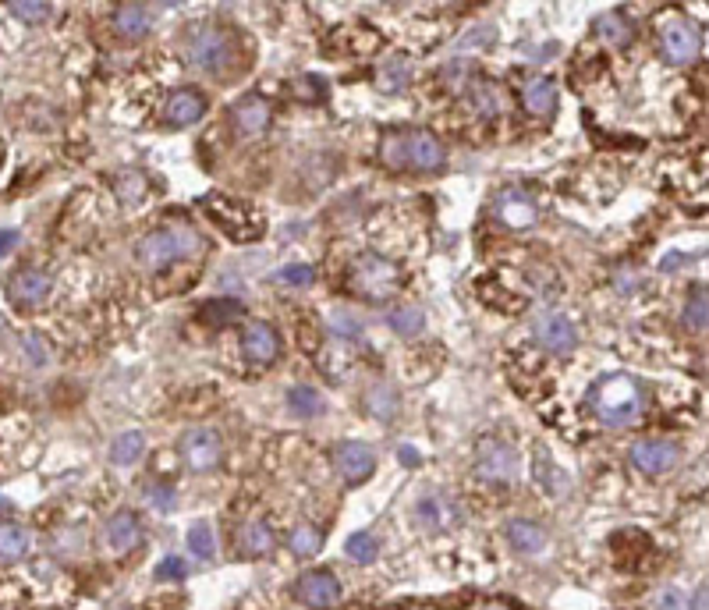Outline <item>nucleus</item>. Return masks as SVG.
Returning a JSON list of instances; mask_svg holds the SVG:
<instances>
[{"mask_svg": "<svg viewBox=\"0 0 709 610\" xmlns=\"http://www.w3.org/2000/svg\"><path fill=\"white\" fill-rule=\"evenodd\" d=\"M476 476L483 483H493V486H507L518 479V454L511 444L497 437H486L479 440L476 447Z\"/></svg>", "mask_w": 709, "mask_h": 610, "instance_id": "nucleus-8", "label": "nucleus"}, {"mask_svg": "<svg viewBox=\"0 0 709 610\" xmlns=\"http://www.w3.org/2000/svg\"><path fill=\"white\" fill-rule=\"evenodd\" d=\"M383 320H387V327L394 330L398 337H419L422 327H426V313H422L419 305H412V302L390 305Z\"/></svg>", "mask_w": 709, "mask_h": 610, "instance_id": "nucleus-29", "label": "nucleus"}, {"mask_svg": "<svg viewBox=\"0 0 709 610\" xmlns=\"http://www.w3.org/2000/svg\"><path fill=\"white\" fill-rule=\"evenodd\" d=\"M408 79H412V61H408V57H390V61L383 64L376 86H380L383 93H401V89L408 86Z\"/></svg>", "mask_w": 709, "mask_h": 610, "instance_id": "nucleus-35", "label": "nucleus"}, {"mask_svg": "<svg viewBox=\"0 0 709 610\" xmlns=\"http://www.w3.org/2000/svg\"><path fill=\"white\" fill-rule=\"evenodd\" d=\"M185 543H188V554H195L199 561H213V557H217V536H213V529L206 522H195L192 529H188Z\"/></svg>", "mask_w": 709, "mask_h": 610, "instance_id": "nucleus-36", "label": "nucleus"}, {"mask_svg": "<svg viewBox=\"0 0 709 610\" xmlns=\"http://www.w3.org/2000/svg\"><path fill=\"white\" fill-rule=\"evenodd\" d=\"M199 206L206 210V217L224 231L227 238H234L238 245L245 242H256L263 235V217L252 203L245 199H234V196H220V192H210V196L199 199Z\"/></svg>", "mask_w": 709, "mask_h": 610, "instance_id": "nucleus-5", "label": "nucleus"}, {"mask_svg": "<svg viewBox=\"0 0 709 610\" xmlns=\"http://www.w3.org/2000/svg\"><path fill=\"white\" fill-rule=\"evenodd\" d=\"M273 284H281V288H312L316 284V270L305 263H288L281 270H273Z\"/></svg>", "mask_w": 709, "mask_h": 610, "instance_id": "nucleus-39", "label": "nucleus"}, {"mask_svg": "<svg viewBox=\"0 0 709 610\" xmlns=\"http://www.w3.org/2000/svg\"><path fill=\"white\" fill-rule=\"evenodd\" d=\"M447 160L444 142L426 128H390L380 135V164L390 171L433 174Z\"/></svg>", "mask_w": 709, "mask_h": 610, "instance_id": "nucleus-2", "label": "nucleus"}, {"mask_svg": "<svg viewBox=\"0 0 709 610\" xmlns=\"http://www.w3.org/2000/svg\"><path fill=\"white\" fill-rule=\"evenodd\" d=\"M288 408L298 415V419H316V415L327 412V398H323L316 387L309 384H295L288 391Z\"/></svg>", "mask_w": 709, "mask_h": 610, "instance_id": "nucleus-32", "label": "nucleus"}, {"mask_svg": "<svg viewBox=\"0 0 709 610\" xmlns=\"http://www.w3.org/2000/svg\"><path fill=\"white\" fill-rule=\"evenodd\" d=\"M114 29L121 40L135 43V40H146L149 29H153V15H149L146 4H121L114 11Z\"/></svg>", "mask_w": 709, "mask_h": 610, "instance_id": "nucleus-24", "label": "nucleus"}, {"mask_svg": "<svg viewBox=\"0 0 709 610\" xmlns=\"http://www.w3.org/2000/svg\"><path fill=\"white\" fill-rule=\"evenodd\" d=\"M15 245H18V231H0V256L11 252Z\"/></svg>", "mask_w": 709, "mask_h": 610, "instance_id": "nucleus-47", "label": "nucleus"}, {"mask_svg": "<svg viewBox=\"0 0 709 610\" xmlns=\"http://www.w3.org/2000/svg\"><path fill=\"white\" fill-rule=\"evenodd\" d=\"M334 469L348 486H362L366 479H373L376 472L373 447L362 444V440H341V444L334 447Z\"/></svg>", "mask_w": 709, "mask_h": 610, "instance_id": "nucleus-12", "label": "nucleus"}, {"mask_svg": "<svg viewBox=\"0 0 709 610\" xmlns=\"http://www.w3.org/2000/svg\"><path fill=\"white\" fill-rule=\"evenodd\" d=\"M25 352H29V362H32V366H47V362H50L47 345H43L39 337H25Z\"/></svg>", "mask_w": 709, "mask_h": 610, "instance_id": "nucleus-45", "label": "nucleus"}, {"mask_svg": "<svg viewBox=\"0 0 709 610\" xmlns=\"http://www.w3.org/2000/svg\"><path fill=\"white\" fill-rule=\"evenodd\" d=\"M479 610H507V607H504V603H483Z\"/></svg>", "mask_w": 709, "mask_h": 610, "instance_id": "nucleus-50", "label": "nucleus"}, {"mask_svg": "<svg viewBox=\"0 0 709 610\" xmlns=\"http://www.w3.org/2000/svg\"><path fill=\"white\" fill-rule=\"evenodd\" d=\"M114 192L117 199L125 206H139L142 199L149 196V178L142 171H135V167H128V171H117L114 174Z\"/></svg>", "mask_w": 709, "mask_h": 610, "instance_id": "nucleus-33", "label": "nucleus"}, {"mask_svg": "<svg viewBox=\"0 0 709 610\" xmlns=\"http://www.w3.org/2000/svg\"><path fill=\"white\" fill-rule=\"evenodd\" d=\"M522 107L532 118H550L557 110V86L550 79H532L522 89Z\"/></svg>", "mask_w": 709, "mask_h": 610, "instance_id": "nucleus-28", "label": "nucleus"}, {"mask_svg": "<svg viewBox=\"0 0 709 610\" xmlns=\"http://www.w3.org/2000/svg\"><path fill=\"white\" fill-rule=\"evenodd\" d=\"M146 454V433L142 430H125L117 433V440L110 444V462L121 465V469H128V465H135Z\"/></svg>", "mask_w": 709, "mask_h": 610, "instance_id": "nucleus-31", "label": "nucleus"}, {"mask_svg": "<svg viewBox=\"0 0 709 610\" xmlns=\"http://www.w3.org/2000/svg\"><path fill=\"white\" fill-rule=\"evenodd\" d=\"M295 600L309 610H330L341 603V582H337L334 571L309 568L295 579Z\"/></svg>", "mask_w": 709, "mask_h": 610, "instance_id": "nucleus-11", "label": "nucleus"}, {"mask_svg": "<svg viewBox=\"0 0 709 610\" xmlns=\"http://www.w3.org/2000/svg\"><path fill=\"white\" fill-rule=\"evenodd\" d=\"M401 462H419V454L412 447H401Z\"/></svg>", "mask_w": 709, "mask_h": 610, "instance_id": "nucleus-49", "label": "nucleus"}, {"mask_svg": "<svg viewBox=\"0 0 709 610\" xmlns=\"http://www.w3.org/2000/svg\"><path fill=\"white\" fill-rule=\"evenodd\" d=\"M8 11L18 18V22H29V25H39L50 18V4H29V0H15V4H8Z\"/></svg>", "mask_w": 709, "mask_h": 610, "instance_id": "nucleus-43", "label": "nucleus"}, {"mask_svg": "<svg viewBox=\"0 0 709 610\" xmlns=\"http://www.w3.org/2000/svg\"><path fill=\"white\" fill-rule=\"evenodd\" d=\"M181 54L206 75H224L238 61V36L217 22H192L181 32Z\"/></svg>", "mask_w": 709, "mask_h": 610, "instance_id": "nucleus-3", "label": "nucleus"}, {"mask_svg": "<svg viewBox=\"0 0 709 610\" xmlns=\"http://www.w3.org/2000/svg\"><path fill=\"white\" fill-rule=\"evenodd\" d=\"M153 579H156V582H185V579H188V564H185V557L167 554L164 561H156Z\"/></svg>", "mask_w": 709, "mask_h": 610, "instance_id": "nucleus-41", "label": "nucleus"}, {"mask_svg": "<svg viewBox=\"0 0 709 610\" xmlns=\"http://www.w3.org/2000/svg\"><path fill=\"white\" fill-rule=\"evenodd\" d=\"M32 550V536L22 522L15 518H0V564H18L25 561Z\"/></svg>", "mask_w": 709, "mask_h": 610, "instance_id": "nucleus-23", "label": "nucleus"}, {"mask_svg": "<svg viewBox=\"0 0 709 610\" xmlns=\"http://www.w3.org/2000/svg\"><path fill=\"white\" fill-rule=\"evenodd\" d=\"M493 217L511 231H525V227H536L539 206L532 203V196H525L522 188H504L493 203Z\"/></svg>", "mask_w": 709, "mask_h": 610, "instance_id": "nucleus-16", "label": "nucleus"}, {"mask_svg": "<svg viewBox=\"0 0 709 610\" xmlns=\"http://www.w3.org/2000/svg\"><path fill=\"white\" fill-rule=\"evenodd\" d=\"M298 89L305 93V103H320V100H323V86H320L316 79H312V75L298 79V82H295V93H298Z\"/></svg>", "mask_w": 709, "mask_h": 610, "instance_id": "nucleus-46", "label": "nucleus"}, {"mask_svg": "<svg viewBox=\"0 0 709 610\" xmlns=\"http://www.w3.org/2000/svg\"><path fill=\"white\" fill-rule=\"evenodd\" d=\"M206 114V93L195 86H185V89H174L167 96V110H164V121L174 128H188Z\"/></svg>", "mask_w": 709, "mask_h": 610, "instance_id": "nucleus-21", "label": "nucleus"}, {"mask_svg": "<svg viewBox=\"0 0 709 610\" xmlns=\"http://www.w3.org/2000/svg\"><path fill=\"white\" fill-rule=\"evenodd\" d=\"M706 596H709L706 586H699V593H695V603H692V607H695V610H706Z\"/></svg>", "mask_w": 709, "mask_h": 610, "instance_id": "nucleus-48", "label": "nucleus"}, {"mask_svg": "<svg viewBox=\"0 0 709 610\" xmlns=\"http://www.w3.org/2000/svg\"><path fill=\"white\" fill-rule=\"evenodd\" d=\"M585 408L610 430H628L646 415V387L632 373H603L585 391Z\"/></svg>", "mask_w": 709, "mask_h": 610, "instance_id": "nucleus-1", "label": "nucleus"}, {"mask_svg": "<svg viewBox=\"0 0 709 610\" xmlns=\"http://www.w3.org/2000/svg\"><path fill=\"white\" fill-rule=\"evenodd\" d=\"M415 522L422 525V529L429 532H447V529H458L461 522V511L458 504L447 497V493H426V497H419L412 508Z\"/></svg>", "mask_w": 709, "mask_h": 610, "instance_id": "nucleus-17", "label": "nucleus"}, {"mask_svg": "<svg viewBox=\"0 0 709 610\" xmlns=\"http://www.w3.org/2000/svg\"><path fill=\"white\" fill-rule=\"evenodd\" d=\"M344 554L351 557L355 564H373L376 557H380V540H376L373 532H355L348 543H344Z\"/></svg>", "mask_w": 709, "mask_h": 610, "instance_id": "nucleus-37", "label": "nucleus"}, {"mask_svg": "<svg viewBox=\"0 0 709 610\" xmlns=\"http://www.w3.org/2000/svg\"><path fill=\"white\" fill-rule=\"evenodd\" d=\"M273 550H277V529H273L270 518H249L242 529L234 532V554L245 557V561L270 557Z\"/></svg>", "mask_w": 709, "mask_h": 610, "instance_id": "nucleus-14", "label": "nucleus"}, {"mask_svg": "<svg viewBox=\"0 0 709 610\" xmlns=\"http://www.w3.org/2000/svg\"><path fill=\"white\" fill-rule=\"evenodd\" d=\"M142 493H146V504L153 511H160V515H171L174 508H178V501H174V486L171 483H146L142 486Z\"/></svg>", "mask_w": 709, "mask_h": 610, "instance_id": "nucleus-40", "label": "nucleus"}, {"mask_svg": "<svg viewBox=\"0 0 709 610\" xmlns=\"http://www.w3.org/2000/svg\"><path fill=\"white\" fill-rule=\"evenodd\" d=\"M532 334H536L539 348H546V352H554V355H571L578 345L575 323L564 313H543L536 320V327H532Z\"/></svg>", "mask_w": 709, "mask_h": 610, "instance_id": "nucleus-15", "label": "nucleus"}, {"mask_svg": "<svg viewBox=\"0 0 709 610\" xmlns=\"http://www.w3.org/2000/svg\"><path fill=\"white\" fill-rule=\"evenodd\" d=\"M351 291L355 295H362L366 302H387V298L398 295L401 288V270L390 259L376 256V252H362V256H355V263H351Z\"/></svg>", "mask_w": 709, "mask_h": 610, "instance_id": "nucleus-6", "label": "nucleus"}, {"mask_svg": "<svg viewBox=\"0 0 709 610\" xmlns=\"http://www.w3.org/2000/svg\"><path fill=\"white\" fill-rule=\"evenodd\" d=\"M646 610H685V600H681L678 589H656L653 596L646 600Z\"/></svg>", "mask_w": 709, "mask_h": 610, "instance_id": "nucleus-44", "label": "nucleus"}, {"mask_svg": "<svg viewBox=\"0 0 709 610\" xmlns=\"http://www.w3.org/2000/svg\"><path fill=\"white\" fill-rule=\"evenodd\" d=\"M504 536H507V543H511V550L522 557L543 554L546 543H550V536H546V529L536 522V518H511V522L504 525Z\"/></svg>", "mask_w": 709, "mask_h": 610, "instance_id": "nucleus-22", "label": "nucleus"}, {"mask_svg": "<svg viewBox=\"0 0 709 610\" xmlns=\"http://www.w3.org/2000/svg\"><path fill=\"white\" fill-rule=\"evenodd\" d=\"M593 36L600 43H607V47L624 50V47H632L635 29H632V22L621 15V11H607V15H600L593 22Z\"/></svg>", "mask_w": 709, "mask_h": 610, "instance_id": "nucleus-26", "label": "nucleus"}, {"mask_svg": "<svg viewBox=\"0 0 709 610\" xmlns=\"http://www.w3.org/2000/svg\"><path fill=\"white\" fill-rule=\"evenodd\" d=\"M366 412L373 415L376 423H394L401 412V398L390 384H376L366 391Z\"/></svg>", "mask_w": 709, "mask_h": 610, "instance_id": "nucleus-30", "label": "nucleus"}, {"mask_svg": "<svg viewBox=\"0 0 709 610\" xmlns=\"http://www.w3.org/2000/svg\"><path fill=\"white\" fill-rule=\"evenodd\" d=\"M227 118H231V128L238 139H256V135H263L270 128V103L263 96L249 93L227 110Z\"/></svg>", "mask_w": 709, "mask_h": 610, "instance_id": "nucleus-18", "label": "nucleus"}, {"mask_svg": "<svg viewBox=\"0 0 709 610\" xmlns=\"http://www.w3.org/2000/svg\"><path fill=\"white\" fill-rule=\"evenodd\" d=\"M327 327H330V334H334V337H344V341H355V337H362V323L355 320L351 313H344V309L330 313Z\"/></svg>", "mask_w": 709, "mask_h": 610, "instance_id": "nucleus-42", "label": "nucleus"}, {"mask_svg": "<svg viewBox=\"0 0 709 610\" xmlns=\"http://www.w3.org/2000/svg\"><path fill=\"white\" fill-rule=\"evenodd\" d=\"M114 610H132V607H114Z\"/></svg>", "mask_w": 709, "mask_h": 610, "instance_id": "nucleus-52", "label": "nucleus"}, {"mask_svg": "<svg viewBox=\"0 0 709 610\" xmlns=\"http://www.w3.org/2000/svg\"><path fill=\"white\" fill-rule=\"evenodd\" d=\"M702 54V36L692 22L685 18H671L660 25V57L667 64H692Z\"/></svg>", "mask_w": 709, "mask_h": 610, "instance_id": "nucleus-10", "label": "nucleus"}, {"mask_svg": "<svg viewBox=\"0 0 709 610\" xmlns=\"http://www.w3.org/2000/svg\"><path fill=\"white\" fill-rule=\"evenodd\" d=\"M178 458L192 476H210L224 465V437L213 426H188L178 440Z\"/></svg>", "mask_w": 709, "mask_h": 610, "instance_id": "nucleus-7", "label": "nucleus"}, {"mask_svg": "<svg viewBox=\"0 0 709 610\" xmlns=\"http://www.w3.org/2000/svg\"><path fill=\"white\" fill-rule=\"evenodd\" d=\"M0 337H4V320H0Z\"/></svg>", "mask_w": 709, "mask_h": 610, "instance_id": "nucleus-51", "label": "nucleus"}, {"mask_svg": "<svg viewBox=\"0 0 709 610\" xmlns=\"http://www.w3.org/2000/svg\"><path fill=\"white\" fill-rule=\"evenodd\" d=\"M706 316H709L706 288H695L692 295H688V302H685L681 323H685V330H692V334H702V330H706Z\"/></svg>", "mask_w": 709, "mask_h": 610, "instance_id": "nucleus-38", "label": "nucleus"}, {"mask_svg": "<svg viewBox=\"0 0 709 610\" xmlns=\"http://www.w3.org/2000/svg\"><path fill=\"white\" fill-rule=\"evenodd\" d=\"M468 100H472V110H476L483 121H493L504 114V89L490 79H476L468 86Z\"/></svg>", "mask_w": 709, "mask_h": 610, "instance_id": "nucleus-27", "label": "nucleus"}, {"mask_svg": "<svg viewBox=\"0 0 709 610\" xmlns=\"http://www.w3.org/2000/svg\"><path fill=\"white\" fill-rule=\"evenodd\" d=\"M288 550L295 557H302V561H309V557H316L323 550V532L316 529V525H309V522L295 525L291 536H288Z\"/></svg>", "mask_w": 709, "mask_h": 610, "instance_id": "nucleus-34", "label": "nucleus"}, {"mask_svg": "<svg viewBox=\"0 0 709 610\" xmlns=\"http://www.w3.org/2000/svg\"><path fill=\"white\" fill-rule=\"evenodd\" d=\"M103 536H107V547L114 550V554H135V550L142 547V540H146V532H142V518L135 515L132 508L114 511V515L107 518Z\"/></svg>", "mask_w": 709, "mask_h": 610, "instance_id": "nucleus-19", "label": "nucleus"}, {"mask_svg": "<svg viewBox=\"0 0 709 610\" xmlns=\"http://www.w3.org/2000/svg\"><path fill=\"white\" fill-rule=\"evenodd\" d=\"M199 249H203L199 231H195L192 224H185V220H171V224H160L142 235L139 249H135V259H139L142 270L160 274V270L178 263L181 256H192V252Z\"/></svg>", "mask_w": 709, "mask_h": 610, "instance_id": "nucleus-4", "label": "nucleus"}, {"mask_svg": "<svg viewBox=\"0 0 709 610\" xmlns=\"http://www.w3.org/2000/svg\"><path fill=\"white\" fill-rule=\"evenodd\" d=\"M242 352L249 362H259V366H270V362L281 359V334L270 327V323L256 320L245 327L242 334Z\"/></svg>", "mask_w": 709, "mask_h": 610, "instance_id": "nucleus-20", "label": "nucleus"}, {"mask_svg": "<svg viewBox=\"0 0 709 610\" xmlns=\"http://www.w3.org/2000/svg\"><path fill=\"white\" fill-rule=\"evenodd\" d=\"M628 462L642 476H667V472H674L681 465V444L667 437L635 440L632 451H628Z\"/></svg>", "mask_w": 709, "mask_h": 610, "instance_id": "nucleus-9", "label": "nucleus"}, {"mask_svg": "<svg viewBox=\"0 0 709 610\" xmlns=\"http://www.w3.org/2000/svg\"><path fill=\"white\" fill-rule=\"evenodd\" d=\"M195 320L213 330L234 327L238 320H245V302H238V298H210L206 305H199Z\"/></svg>", "mask_w": 709, "mask_h": 610, "instance_id": "nucleus-25", "label": "nucleus"}, {"mask_svg": "<svg viewBox=\"0 0 709 610\" xmlns=\"http://www.w3.org/2000/svg\"><path fill=\"white\" fill-rule=\"evenodd\" d=\"M50 291H54V277H50V270H39V266H25L8 281V295L18 309H36V305L47 302Z\"/></svg>", "mask_w": 709, "mask_h": 610, "instance_id": "nucleus-13", "label": "nucleus"}]
</instances>
